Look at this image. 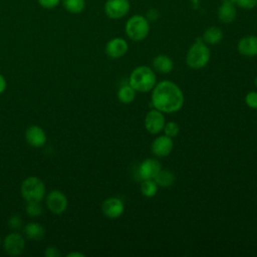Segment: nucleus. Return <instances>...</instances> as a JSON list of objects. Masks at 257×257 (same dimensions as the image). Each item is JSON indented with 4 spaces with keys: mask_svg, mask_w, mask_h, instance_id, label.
I'll list each match as a JSON object with an SVG mask.
<instances>
[{
    "mask_svg": "<svg viewBox=\"0 0 257 257\" xmlns=\"http://www.w3.org/2000/svg\"><path fill=\"white\" fill-rule=\"evenodd\" d=\"M184 100L183 91L171 80H162L156 83L152 89L151 104L162 112L172 113L180 110Z\"/></svg>",
    "mask_w": 257,
    "mask_h": 257,
    "instance_id": "1",
    "label": "nucleus"
},
{
    "mask_svg": "<svg viewBox=\"0 0 257 257\" xmlns=\"http://www.w3.org/2000/svg\"><path fill=\"white\" fill-rule=\"evenodd\" d=\"M127 83L139 92H148L154 88L157 83L155 71L146 65L136 67L130 74Z\"/></svg>",
    "mask_w": 257,
    "mask_h": 257,
    "instance_id": "2",
    "label": "nucleus"
},
{
    "mask_svg": "<svg viewBox=\"0 0 257 257\" xmlns=\"http://www.w3.org/2000/svg\"><path fill=\"white\" fill-rule=\"evenodd\" d=\"M211 51L202 37L196 38L186 55V63L193 69H201L210 61Z\"/></svg>",
    "mask_w": 257,
    "mask_h": 257,
    "instance_id": "3",
    "label": "nucleus"
},
{
    "mask_svg": "<svg viewBox=\"0 0 257 257\" xmlns=\"http://www.w3.org/2000/svg\"><path fill=\"white\" fill-rule=\"evenodd\" d=\"M126 36L133 41H142L150 33V21L146 16L136 14L131 16L124 25Z\"/></svg>",
    "mask_w": 257,
    "mask_h": 257,
    "instance_id": "4",
    "label": "nucleus"
},
{
    "mask_svg": "<svg viewBox=\"0 0 257 257\" xmlns=\"http://www.w3.org/2000/svg\"><path fill=\"white\" fill-rule=\"evenodd\" d=\"M45 194V186L37 177L26 178L21 185V195L27 202H40Z\"/></svg>",
    "mask_w": 257,
    "mask_h": 257,
    "instance_id": "5",
    "label": "nucleus"
},
{
    "mask_svg": "<svg viewBox=\"0 0 257 257\" xmlns=\"http://www.w3.org/2000/svg\"><path fill=\"white\" fill-rule=\"evenodd\" d=\"M103 10L108 18L117 20L130 12L131 3L128 0H106Z\"/></svg>",
    "mask_w": 257,
    "mask_h": 257,
    "instance_id": "6",
    "label": "nucleus"
},
{
    "mask_svg": "<svg viewBox=\"0 0 257 257\" xmlns=\"http://www.w3.org/2000/svg\"><path fill=\"white\" fill-rule=\"evenodd\" d=\"M165 123H166V119H165L164 112L156 108L151 109L146 114L145 127L152 135H157L161 133L164 128Z\"/></svg>",
    "mask_w": 257,
    "mask_h": 257,
    "instance_id": "7",
    "label": "nucleus"
},
{
    "mask_svg": "<svg viewBox=\"0 0 257 257\" xmlns=\"http://www.w3.org/2000/svg\"><path fill=\"white\" fill-rule=\"evenodd\" d=\"M174 148L173 139L163 135L157 137L152 143V153L158 158H165L171 154Z\"/></svg>",
    "mask_w": 257,
    "mask_h": 257,
    "instance_id": "8",
    "label": "nucleus"
},
{
    "mask_svg": "<svg viewBox=\"0 0 257 257\" xmlns=\"http://www.w3.org/2000/svg\"><path fill=\"white\" fill-rule=\"evenodd\" d=\"M102 213L108 219H116L120 217L124 211L122 201L116 197H110L103 201L101 205Z\"/></svg>",
    "mask_w": 257,
    "mask_h": 257,
    "instance_id": "9",
    "label": "nucleus"
},
{
    "mask_svg": "<svg viewBox=\"0 0 257 257\" xmlns=\"http://www.w3.org/2000/svg\"><path fill=\"white\" fill-rule=\"evenodd\" d=\"M48 209L54 214H61L66 210L67 199L64 194L58 190L51 191L46 198Z\"/></svg>",
    "mask_w": 257,
    "mask_h": 257,
    "instance_id": "10",
    "label": "nucleus"
},
{
    "mask_svg": "<svg viewBox=\"0 0 257 257\" xmlns=\"http://www.w3.org/2000/svg\"><path fill=\"white\" fill-rule=\"evenodd\" d=\"M4 250L10 256H17L22 253L25 242L23 237L18 233H11L7 235L4 239Z\"/></svg>",
    "mask_w": 257,
    "mask_h": 257,
    "instance_id": "11",
    "label": "nucleus"
},
{
    "mask_svg": "<svg viewBox=\"0 0 257 257\" xmlns=\"http://www.w3.org/2000/svg\"><path fill=\"white\" fill-rule=\"evenodd\" d=\"M128 50L127 42L121 37L111 38L106 44L104 51L106 55L110 58H120L122 57Z\"/></svg>",
    "mask_w": 257,
    "mask_h": 257,
    "instance_id": "12",
    "label": "nucleus"
},
{
    "mask_svg": "<svg viewBox=\"0 0 257 257\" xmlns=\"http://www.w3.org/2000/svg\"><path fill=\"white\" fill-rule=\"evenodd\" d=\"M162 165L157 159H146L139 166V176L142 180H154L161 171Z\"/></svg>",
    "mask_w": 257,
    "mask_h": 257,
    "instance_id": "13",
    "label": "nucleus"
},
{
    "mask_svg": "<svg viewBox=\"0 0 257 257\" xmlns=\"http://www.w3.org/2000/svg\"><path fill=\"white\" fill-rule=\"evenodd\" d=\"M237 49L239 53L246 57L257 56V36L256 35H246L242 37L238 44Z\"/></svg>",
    "mask_w": 257,
    "mask_h": 257,
    "instance_id": "14",
    "label": "nucleus"
},
{
    "mask_svg": "<svg viewBox=\"0 0 257 257\" xmlns=\"http://www.w3.org/2000/svg\"><path fill=\"white\" fill-rule=\"evenodd\" d=\"M237 16L236 5L230 2L222 1V4L218 7L217 17L221 23L229 24L232 23Z\"/></svg>",
    "mask_w": 257,
    "mask_h": 257,
    "instance_id": "15",
    "label": "nucleus"
},
{
    "mask_svg": "<svg viewBox=\"0 0 257 257\" xmlns=\"http://www.w3.org/2000/svg\"><path fill=\"white\" fill-rule=\"evenodd\" d=\"M25 138L27 143L35 148L43 146L46 142L45 132L38 125L29 126L25 132Z\"/></svg>",
    "mask_w": 257,
    "mask_h": 257,
    "instance_id": "16",
    "label": "nucleus"
},
{
    "mask_svg": "<svg viewBox=\"0 0 257 257\" xmlns=\"http://www.w3.org/2000/svg\"><path fill=\"white\" fill-rule=\"evenodd\" d=\"M152 64L154 69L160 73H169L174 68L173 60L165 54H159L155 56Z\"/></svg>",
    "mask_w": 257,
    "mask_h": 257,
    "instance_id": "17",
    "label": "nucleus"
},
{
    "mask_svg": "<svg viewBox=\"0 0 257 257\" xmlns=\"http://www.w3.org/2000/svg\"><path fill=\"white\" fill-rule=\"evenodd\" d=\"M201 37L206 44L216 45L223 39V30L218 26H210L204 31Z\"/></svg>",
    "mask_w": 257,
    "mask_h": 257,
    "instance_id": "18",
    "label": "nucleus"
},
{
    "mask_svg": "<svg viewBox=\"0 0 257 257\" xmlns=\"http://www.w3.org/2000/svg\"><path fill=\"white\" fill-rule=\"evenodd\" d=\"M23 233L27 239L33 240V241H38L44 237L45 230H44L43 226L40 225L39 223L32 222V223H28L27 225H25V227L23 229Z\"/></svg>",
    "mask_w": 257,
    "mask_h": 257,
    "instance_id": "19",
    "label": "nucleus"
},
{
    "mask_svg": "<svg viewBox=\"0 0 257 257\" xmlns=\"http://www.w3.org/2000/svg\"><path fill=\"white\" fill-rule=\"evenodd\" d=\"M154 181L157 183L158 187L168 188L175 183V175L167 169H161V171L154 178Z\"/></svg>",
    "mask_w": 257,
    "mask_h": 257,
    "instance_id": "20",
    "label": "nucleus"
},
{
    "mask_svg": "<svg viewBox=\"0 0 257 257\" xmlns=\"http://www.w3.org/2000/svg\"><path fill=\"white\" fill-rule=\"evenodd\" d=\"M136 90L128 84H123L121 85L118 90H117V98L120 102L127 104L131 103L132 101H134L135 97H136Z\"/></svg>",
    "mask_w": 257,
    "mask_h": 257,
    "instance_id": "21",
    "label": "nucleus"
},
{
    "mask_svg": "<svg viewBox=\"0 0 257 257\" xmlns=\"http://www.w3.org/2000/svg\"><path fill=\"white\" fill-rule=\"evenodd\" d=\"M64 9L71 14H78L85 8V0H61Z\"/></svg>",
    "mask_w": 257,
    "mask_h": 257,
    "instance_id": "22",
    "label": "nucleus"
},
{
    "mask_svg": "<svg viewBox=\"0 0 257 257\" xmlns=\"http://www.w3.org/2000/svg\"><path fill=\"white\" fill-rule=\"evenodd\" d=\"M158 185L154 180H143L141 184V192L145 197L153 198L158 192Z\"/></svg>",
    "mask_w": 257,
    "mask_h": 257,
    "instance_id": "23",
    "label": "nucleus"
},
{
    "mask_svg": "<svg viewBox=\"0 0 257 257\" xmlns=\"http://www.w3.org/2000/svg\"><path fill=\"white\" fill-rule=\"evenodd\" d=\"M163 131H164L166 136L174 139L175 137L178 136V134L180 132V127H179L177 122H175V121H168V122L165 123Z\"/></svg>",
    "mask_w": 257,
    "mask_h": 257,
    "instance_id": "24",
    "label": "nucleus"
},
{
    "mask_svg": "<svg viewBox=\"0 0 257 257\" xmlns=\"http://www.w3.org/2000/svg\"><path fill=\"white\" fill-rule=\"evenodd\" d=\"M222 1L233 3L236 6L242 8V9H246V10L253 9L257 6V0H222Z\"/></svg>",
    "mask_w": 257,
    "mask_h": 257,
    "instance_id": "25",
    "label": "nucleus"
},
{
    "mask_svg": "<svg viewBox=\"0 0 257 257\" xmlns=\"http://www.w3.org/2000/svg\"><path fill=\"white\" fill-rule=\"evenodd\" d=\"M26 212L28 215H30L32 217H36V216L41 215L42 208H41L39 202H27Z\"/></svg>",
    "mask_w": 257,
    "mask_h": 257,
    "instance_id": "26",
    "label": "nucleus"
},
{
    "mask_svg": "<svg viewBox=\"0 0 257 257\" xmlns=\"http://www.w3.org/2000/svg\"><path fill=\"white\" fill-rule=\"evenodd\" d=\"M245 102L250 108L257 109V91H249L245 96Z\"/></svg>",
    "mask_w": 257,
    "mask_h": 257,
    "instance_id": "27",
    "label": "nucleus"
},
{
    "mask_svg": "<svg viewBox=\"0 0 257 257\" xmlns=\"http://www.w3.org/2000/svg\"><path fill=\"white\" fill-rule=\"evenodd\" d=\"M21 225H22V220L18 215H13L8 220V226L11 229L18 230L21 227Z\"/></svg>",
    "mask_w": 257,
    "mask_h": 257,
    "instance_id": "28",
    "label": "nucleus"
},
{
    "mask_svg": "<svg viewBox=\"0 0 257 257\" xmlns=\"http://www.w3.org/2000/svg\"><path fill=\"white\" fill-rule=\"evenodd\" d=\"M61 0H37L38 4L45 9H52L56 7Z\"/></svg>",
    "mask_w": 257,
    "mask_h": 257,
    "instance_id": "29",
    "label": "nucleus"
},
{
    "mask_svg": "<svg viewBox=\"0 0 257 257\" xmlns=\"http://www.w3.org/2000/svg\"><path fill=\"white\" fill-rule=\"evenodd\" d=\"M44 255L46 257H59L60 256V253L58 252L57 248L56 247H53V246H48L45 251H44Z\"/></svg>",
    "mask_w": 257,
    "mask_h": 257,
    "instance_id": "30",
    "label": "nucleus"
},
{
    "mask_svg": "<svg viewBox=\"0 0 257 257\" xmlns=\"http://www.w3.org/2000/svg\"><path fill=\"white\" fill-rule=\"evenodd\" d=\"M146 18L149 20V21H156L158 20L159 18V11L157 9H149L147 11V14H146Z\"/></svg>",
    "mask_w": 257,
    "mask_h": 257,
    "instance_id": "31",
    "label": "nucleus"
},
{
    "mask_svg": "<svg viewBox=\"0 0 257 257\" xmlns=\"http://www.w3.org/2000/svg\"><path fill=\"white\" fill-rule=\"evenodd\" d=\"M6 88V80L3 75L0 74V93H2Z\"/></svg>",
    "mask_w": 257,
    "mask_h": 257,
    "instance_id": "32",
    "label": "nucleus"
},
{
    "mask_svg": "<svg viewBox=\"0 0 257 257\" xmlns=\"http://www.w3.org/2000/svg\"><path fill=\"white\" fill-rule=\"evenodd\" d=\"M74 256H77V257H84V254L79 253V252H71V253L67 254V257H74Z\"/></svg>",
    "mask_w": 257,
    "mask_h": 257,
    "instance_id": "33",
    "label": "nucleus"
},
{
    "mask_svg": "<svg viewBox=\"0 0 257 257\" xmlns=\"http://www.w3.org/2000/svg\"><path fill=\"white\" fill-rule=\"evenodd\" d=\"M254 82H255V85H256V86H257V77H256V78H255V80H254Z\"/></svg>",
    "mask_w": 257,
    "mask_h": 257,
    "instance_id": "34",
    "label": "nucleus"
},
{
    "mask_svg": "<svg viewBox=\"0 0 257 257\" xmlns=\"http://www.w3.org/2000/svg\"><path fill=\"white\" fill-rule=\"evenodd\" d=\"M0 241H1V239H0Z\"/></svg>",
    "mask_w": 257,
    "mask_h": 257,
    "instance_id": "35",
    "label": "nucleus"
}]
</instances>
